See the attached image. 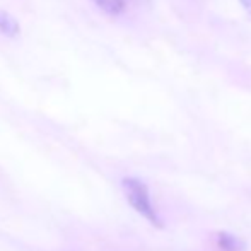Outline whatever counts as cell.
<instances>
[{
  "label": "cell",
  "instance_id": "cell-1",
  "mask_svg": "<svg viewBox=\"0 0 251 251\" xmlns=\"http://www.w3.org/2000/svg\"><path fill=\"white\" fill-rule=\"evenodd\" d=\"M122 188H123V193H125L126 200H128V203L132 205L133 210L139 212L142 217H146L151 224L161 227L162 226L161 217H159L157 210H155L154 205H152L149 188H147L146 183L140 181V179H137V178H125L122 181Z\"/></svg>",
  "mask_w": 251,
  "mask_h": 251
},
{
  "label": "cell",
  "instance_id": "cell-2",
  "mask_svg": "<svg viewBox=\"0 0 251 251\" xmlns=\"http://www.w3.org/2000/svg\"><path fill=\"white\" fill-rule=\"evenodd\" d=\"M212 250L214 251H245V241L229 232H215L212 236Z\"/></svg>",
  "mask_w": 251,
  "mask_h": 251
},
{
  "label": "cell",
  "instance_id": "cell-3",
  "mask_svg": "<svg viewBox=\"0 0 251 251\" xmlns=\"http://www.w3.org/2000/svg\"><path fill=\"white\" fill-rule=\"evenodd\" d=\"M0 33L9 38H16L21 33V26L14 16H10L7 10L0 9Z\"/></svg>",
  "mask_w": 251,
  "mask_h": 251
},
{
  "label": "cell",
  "instance_id": "cell-4",
  "mask_svg": "<svg viewBox=\"0 0 251 251\" xmlns=\"http://www.w3.org/2000/svg\"><path fill=\"white\" fill-rule=\"evenodd\" d=\"M101 10H104L106 14H111V16H118L125 10L126 0H93Z\"/></svg>",
  "mask_w": 251,
  "mask_h": 251
},
{
  "label": "cell",
  "instance_id": "cell-5",
  "mask_svg": "<svg viewBox=\"0 0 251 251\" xmlns=\"http://www.w3.org/2000/svg\"><path fill=\"white\" fill-rule=\"evenodd\" d=\"M239 2H241V5L246 9V12L251 14V0H239Z\"/></svg>",
  "mask_w": 251,
  "mask_h": 251
},
{
  "label": "cell",
  "instance_id": "cell-6",
  "mask_svg": "<svg viewBox=\"0 0 251 251\" xmlns=\"http://www.w3.org/2000/svg\"><path fill=\"white\" fill-rule=\"evenodd\" d=\"M140 2H146V0H140Z\"/></svg>",
  "mask_w": 251,
  "mask_h": 251
}]
</instances>
